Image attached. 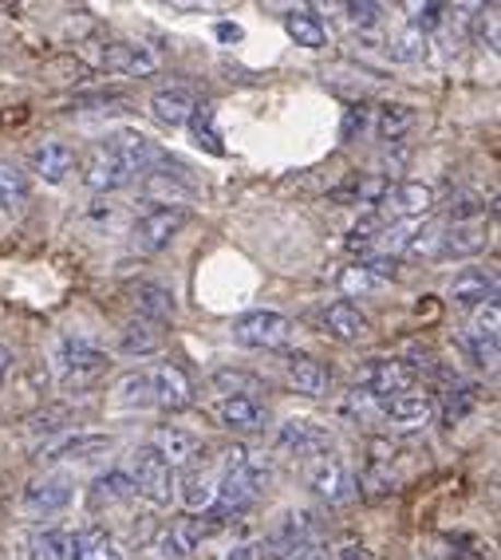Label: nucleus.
Instances as JSON below:
<instances>
[{"label": "nucleus", "instance_id": "1", "mask_svg": "<svg viewBox=\"0 0 501 560\" xmlns=\"http://www.w3.org/2000/svg\"><path fill=\"white\" fill-rule=\"evenodd\" d=\"M233 340L245 343V348H257V351H277L292 340V320L272 308L245 312V316L233 324Z\"/></svg>", "mask_w": 501, "mask_h": 560}, {"label": "nucleus", "instance_id": "2", "mask_svg": "<svg viewBox=\"0 0 501 560\" xmlns=\"http://www.w3.org/2000/svg\"><path fill=\"white\" fill-rule=\"evenodd\" d=\"M131 486H135V498H147L154 510H166L174 501V470L151 451V446H147V451H135Z\"/></svg>", "mask_w": 501, "mask_h": 560}, {"label": "nucleus", "instance_id": "3", "mask_svg": "<svg viewBox=\"0 0 501 560\" xmlns=\"http://www.w3.org/2000/svg\"><path fill=\"white\" fill-rule=\"evenodd\" d=\"M304 478H308L312 493H316L321 501H328V505H343V501L356 498V474H351L348 462L336 458V454L312 458L308 470H304Z\"/></svg>", "mask_w": 501, "mask_h": 560}, {"label": "nucleus", "instance_id": "4", "mask_svg": "<svg viewBox=\"0 0 501 560\" xmlns=\"http://www.w3.org/2000/svg\"><path fill=\"white\" fill-rule=\"evenodd\" d=\"M107 371V355H103L95 343L88 340H63L56 348V375H60L68 387H83V383L100 380Z\"/></svg>", "mask_w": 501, "mask_h": 560}, {"label": "nucleus", "instance_id": "5", "mask_svg": "<svg viewBox=\"0 0 501 560\" xmlns=\"http://www.w3.org/2000/svg\"><path fill=\"white\" fill-rule=\"evenodd\" d=\"M415 380H419V368L407 360H371L368 368L360 371L363 395L368 399H395L403 390H415Z\"/></svg>", "mask_w": 501, "mask_h": 560}, {"label": "nucleus", "instance_id": "6", "mask_svg": "<svg viewBox=\"0 0 501 560\" xmlns=\"http://www.w3.org/2000/svg\"><path fill=\"white\" fill-rule=\"evenodd\" d=\"M142 194L151 201H159V210H182V201L194 198V182L186 174V166L166 159L162 166L142 174Z\"/></svg>", "mask_w": 501, "mask_h": 560}, {"label": "nucleus", "instance_id": "7", "mask_svg": "<svg viewBox=\"0 0 501 560\" xmlns=\"http://www.w3.org/2000/svg\"><path fill=\"white\" fill-rule=\"evenodd\" d=\"M277 451L292 454V458L312 462V458H324V454L336 451V439H331V431L328 427H321V422L292 419L277 431Z\"/></svg>", "mask_w": 501, "mask_h": 560}, {"label": "nucleus", "instance_id": "8", "mask_svg": "<svg viewBox=\"0 0 501 560\" xmlns=\"http://www.w3.org/2000/svg\"><path fill=\"white\" fill-rule=\"evenodd\" d=\"M210 415L218 427L233 434H257L269 427V407L261 399H241V395H218L210 402Z\"/></svg>", "mask_w": 501, "mask_h": 560}, {"label": "nucleus", "instance_id": "9", "mask_svg": "<svg viewBox=\"0 0 501 560\" xmlns=\"http://www.w3.org/2000/svg\"><path fill=\"white\" fill-rule=\"evenodd\" d=\"M131 166L119 159V154L110 151L107 142H100L95 151L83 159V186H88L91 194H110V190H123L127 182H131Z\"/></svg>", "mask_w": 501, "mask_h": 560}, {"label": "nucleus", "instance_id": "10", "mask_svg": "<svg viewBox=\"0 0 501 560\" xmlns=\"http://www.w3.org/2000/svg\"><path fill=\"white\" fill-rule=\"evenodd\" d=\"M186 225H190V210H186V206H182V210H151L147 218L135 221L131 237L142 253H159V249H166Z\"/></svg>", "mask_w": 501, "mask_h": 560}, {"label": "nucleus", "instance_id": "11", "mask_svg": "<svg viewBox=\"0 0 501 560\" xmlns=\"http://www.w3.org/2000/svg\"><path fill=\"white\" fill-rule=\"evenodd\" d=\"M107 147L131 166L135 178H142L147 171H154V166L166 162V151H162L151 135H142V130H115V135L107 139Z\"/></svg>", "mask_w": 501, "mask_h": 560}, {"label": "nucleus", "instance_id": "12", "mask_svg": "<svg viewBox=\"0 0 501 560\" xmlns=\"http://www.w3.org/2000/svg\"><path fill=\"white\" fill-rule=\"evenodd\" d=\"M380 407H383V419L392 422V427H399V431H422L434 419L439 402H434L431 390H403L395 399H383Z\"/></svg>", "mask_w": 501, "mask_h": 560}, {"label": "nucleus", "instance_id": "13", "mask_svg": "<svg viewBox=\"0 0 501 560\" xmlns=\"http://www.w3.org/2000/svg\"><path fill=\"white\" fill-rule=\"evenodd\" d=\"M151 402L162 410H186L194 402V383L190 375L174 363H162V368L151 371Z\"/></svg>", "mask_w": 501, "mask_h": 560}, {"label": "nucleus", "instance_id": "14", "mask_svg": "<svg viewBox=\"0 0 501 560\" xmlns=\"http://www.w3.org/2000/svg\"><path fill=\"white\" fill-rule=\"evenodd\" d=\"M71 501V481L63 474H44V478L24 486V510L32 517H51V513L68 510Z\"/></svg>", "mask_w": 501, "mask_h": 560}, {"label": "nucleus", "instance_id": "15", "mask_svg": "<svg viewBox=\"0 0 501 560\" xmlns=\"http://www.w3.org/2000/svg\"><path fill=\"white\" fill-rule=\"evenodd\" d=\"M380 206H387V210L403 221L427 218V213L434 210V190L427 186V182H392Z\"/></svg>", "mask_w": 501, "mask_h": 560}, {"label": "nucleus", "instance_id": "16", "mask_svg": "<svg viewBox=\"0 0 501 560\" xmlns=\"http://www.w3.org/2000/svg\"><path fill=\"white\" fill-rule=\"evenodd\" d=\"M103 63H107V71H115V75H131V80H151L154 71H159V56H154L147 44H110L107 51H103Z\"/></svg>", "mask_w": 501, "mask_h": 560}, {"label": "nucleus", "instance_id": "17", "mask_svg": "<svg viewBox=\"0 0 501 560\" xmlns=\"http://www.w3.org/2000/svg\"><path fill=\"white\" fill-rule=\"evenodd\" d=\"M151 451L159 454L166 466H190V462H198L201 454V439L190 431H182V427H159V431L151 434Z\"/></svg>", "mask_w": 501, "mask_h": 560}, {"label": "nucleus", "instance_id": "18", "mask_svg": "<svg viewBox=\"0 0 501 560\" xmlns=\"http://www.w3.org/2000/svg\"><path fill=\"white\" fill-rule=\"evenodd\" d=\"M206 521H198V517H182V521H174V525H166L162 529V537H159V557L162 560H186L194 549L201 545V537H206Z\"/></svg>", "mask_w": 501, "mask_h": 560}, {"label": "nucleus", "instance_id": "19", "mask_svg": "<svg viewBox=\"0 0 501 560\" xmlns=\"http://www.w3.org/2000/svg\"><path fill=\"white\" fill-rule=\"evenodd\" d=\"M451 301L462 308H481V304L498 301V277L486 269H466L451 280Z\"/></svg>", "mask_w": 501, "mask_h": 560}, {"label": "nucleus", "instance_id": "20", "mask_svg": "<svg viewBox=\"0 0 501 560\" xmlns=\"http://www.w3.org/2000/svg\"><path fill=\"white\" fill-rule=\"evenodd\" d=\"M289 387L296 395H308V399H324L331 390V371L312 355H289Z\"/></svg>", "mask_w": 501, "mask_h": 560}, {"label": "nucleus", "instance_id": "21", "mask_svg": "<svg viewBox=\"0 0 501 560\" xmlns=\"http://www.w3.org/2000/svg\"><path fill=\"white\" fill-rule=\"evenodd\" d=\"M368 328H371V320L360 312V304L336 301V304H328V312H324V331H328L331 340L356 343L368 336Z\"/></svg>", "mask_w": 501, "mask_h": 560}, {"label": "nucleus", "instance_id": "22", "mask_svg": "<svg viewBox=\"0 0 501 560\" xmlns=\"http://www.w3.org/2000/svg\"><path fill=\"white\" fill-rule=\"evenodd\" d=\"M68 552L71 560H127L119 540L110 537L107 529H100V525H88L75 537H68Z\"/></svg>", "mask_w": 501, "mask_h": 560}, {"label": "nucleus", "instance_id": "23", "mask_svg": "<svg viewBox=\"0 0 501 560\" xmlns=\"http://www.w3.org/2000/svg\"><path fill=\"white\" fill-rule=\"evenodd\" d=\"M71 166H75V151L60 139L40 142V147L32 151V171H36V178L48 182V186H60L71 174Z\"/></svg>", "mask_w": 501, "mask_h": 560}, {"label": "nucleus", "instance_id": "24", "mask_svg": "<svg viewBox=\"0 0 501 560\" xmlns=\"http://www.w3.org/2000/svg\"><path fill=\"white\" fill-rule=\"evenodd\" d=\"M151 110H154V119L166 122V127H186L190 115L198 110V100H194L190 88H162V91H154Z\"/></svg>", "mask_w": 501, "mask_h": 560}, {"label": "nucleus", "instance_id": "25", "mask_svg": "<svg viewBox=\"0 0 501 560\" xmlns=\"http://www.w3.org/2000/svg\"><path fill=\"white\" fill-rule=\"evenodd\" d=\"M486 225L481 221H462V225H451V230H442L439 237V257H474V253L486 249Z\"/></svg>", "mask_w": 501, "mask_h": 560}, {"label": "nucleus", "instance_id": "26", "mask_svg": "<svg viewBox=\"0 0 501 560\" xmlns=\"http://www.w3.org/2000/svg\"><path fill=\"white\" fill-rule=\"evenodd\" d=\"M131 304L139 312V320H151V324H162L174 316V292L154 284V280H139L131 289Z\"/></svg>", "mask_w": 501, "mask_h": 560}, {"label": "nucleus", "instance_id": "27", "mask_svg": "<svg viewBox=\"0 0 501 560\" xmlns=\"http://www.w3.org/2000/svg\"><path fill=\"white\" fill-rule=\"evenodd\" d=\"M135 498V486H131V474L123 470H107L95 478L91 486V505L95 510H107V505H127Z\"/></svg>", "mask_w": 501, "mask_h": 560}, {"label": "nucleus", "instance_id": "28", "mask_svg": "<svg viewBox=\"0 0 501 560\" xmlns=\"http://www.w3.org/2000/svg\"><path fill=\"white\" fill-rule=\"evenodd\" d=\"M32 198L28 171H21L16 162H0V210H24V201Z\"/></svg>", "mask_w": 501, "mask_h": 560}, {"label": "nucleus", "instance_id": "29", "mask_svg": "<svg viewBox=\"0 0 501 560\" xmlns=\"http://www.w3.org/2000/svg\"><path fill=\"white\" fill-rule=\"evenodd\" d=\"M284 32H289L292 40L301 44V48H324L328 44V28H324V21L316 16V12H308V9H292L289 16H284Z\"/></svg>", "mask_w": 501, "mask_h": 560}, {"label": "nucleus", "instance_id": "30", "mask_svg": "<svg viewBox=\"0 0 501 560\" xmlns=\"http://www.w3.org/2000/svg\"><path fill=\"white\" fill-rule=\"evenodd\" d=\"M415 130V110L407 103H383L375 115V135L383 142H403Z\"/></svg>", "mask_w": 501, "mask_h": 560}, {"label": "nucleus", "instance_id": "31", "mask_svg": "<svg viewBox=\"0 0 501 560\" xmlns=\"http://www.w3.org/2000/svg\"><path fill=\"white\" fill-rule=\"evenodd\" d=\"M213 498H218V478L206 470H190L182 478V505L190 513L213 510Z\"/></svg>", "mask_w": 501, "mask_h": 560}, {"label": "nucleus", "instance_id": "32", "mask_svg": "<svg viewBox=\"0 0 501 560\" xmlns=\"http://www.w3.org/2000/svg\"><path fill=\"white\" fill-rule=\"evenodd\" d=\"M312 537H321L316 513L292 510V513H284V521L277 525V533H272V545H296V540H312Z\"/></svg>", "mask_w": 501, "mask_h": 560}, {"label": "nucleus", "instance_id": "33", "mask_svg": "<svg viewBox=\"0 0 501 560\" xmlns=\"http://www.w3.org/2000/svg\"><path fill=\"white\" fill-rule=\"evenodd\" d=\"M115 442L107 439V434H75V439H63L56 442V446H48V454L44 458L60 462V458H91V454H103L110 451Z\"/></svg>", "mask_w": 501, "mask_h": 560}, {"label": "nucleus", "instance_id": "34", "mask_svg": "<svg viewBox=\"0 0 501 560\" xmlns=\"http://www.w3.org/2000/svg\"><path fill=\"white\" fill-rule=\"evenodd\" d=\"M119 348L127 351V355H151V351L162 348V328L151 320H131L123 328Z\"/></svg>", "mask_w": 501, "mask_h": 560}, {"label": "nucleus", "instance_id": "35", "mask_svg": "<svg viewBox=\"0 0 501 560\" xmlns=\"http://www.w3.org/2000/svg\"><path fill=\"white\" fill-rule=\"evenodd\" d=\"M213 387H218L221 395H241V399H261L265 383H261V375H249V371H233V368H225V371H218V375H213Z\"/></svg>", "mask_w": 501, "mask_h": 560}, {"label": "nucleus", "instance_id": "36", "mask_svg": "<svg viewBox=\"0 0 501 560\" xmlns=\"http://www.w3.org/2000/svg\"><path fill=\"white\" fill-rule=\"evenodd\" d=\"M115 402L119 407H151V371H131L115 383Z\"/></svg>", "mask_w": 501, "mask_h": 560}, {"label": "nucleus", "instance_id": "37", "mask_svg": "<svg viewBox=\"0 0 501 560\" xmlns=\"http://www.w3.org/2000/svg\"><path fill=\"white\" fill-rule=\"evenodd\" d=\"M340 289H343V296H368V292L387 289V280L360 260V265H348V269L340 272Z\"/></svg>", "mask_w": 501, "mask_h": 560}, {"label": "nucleus", "instance_id": "38", "mask_svg": "<svg viewBox=\"0 0 501 560\" xmlns=\"http://www.w3.org/2000/svg\"><path fill=\"white\" fill-rule=\"evenodd\" d=\"M190 139L198 142V147H201L206 154H225L218 127H213V110H210V107H198V110L190 115Z\"/></svg>", "mask_w": 501, "mask_h": 560}, {"label": "nucleus", "instance_id": "39", "mask_svg": "<svg viewBox=\"0 0 501 560\" xmlns=\"http://www.w3.org/2000/svg\"><path fill=\"white\" fill-rule=\"evenodd\" d=\"M265 560H328V549H324L321 537H312V540H296V545H272L265 552Z\"/></svg>", "mask_w": 501, "mask_h": 560}, {"label": "nucleus", "instance_id": "40", "mask_svg": "<svg viewBox=\"0 0 501 560\" xmlns=\"http://www.w3.org/2000/svg\"><path fill=\"white\" fill-rule=\"evenodd\" d=\"M439 237H442L439 225H419V230L407 237L403 253H407L411 260H434V257H439Z\"/></svg>", "mask_w": 501, "mask_h": 560}, {"label": "nucleus", "instance_id": "41", "mask_svg": "<svg viewBox=\"0 0 501 560\" xmlns=\"http://www.w3.org/2000/svg\"><path fill=\"white\" fill-rule=\"evenodd\" d=\"M32 557L36 560H71L68 533H60V529L36 533V537H32Z\"/></svg>", "mask_w": 501, "mask_h": 560}, {"label": "nucleus", "instance_id": "42", "mask_svg": "<svg viewBox=\"0 0 501 560\" xmlns=\"http://www.w3.org/2000/svg\"><path fill=\"white\" fill-rule=\"evenodd\" d=\"M343 16H348L351 28L368 32L383 21V4H375V0H351V4H343Z\"/></svg>", "mask_w": 501, "mask_h": 560}, {"label": "nucleus", "instance_id": "43", "mask_svg": "<svg viewBox=\"0 0 501 560\" xmlns=\"http://www.w3.org/2000/svg\"><path fill=\"white\" fill-rule=\"evenodd\" d=\"M462 348L474 363L481 368H498V340H486V336H474V331H462Z\"/></svg>", "mask_w": 501, "mask_h": 560}, {"label": "nucleus", "instance_id": "44", "mask_svg": "<svg viewBox=\"0 0 501 560\" xmlns=\"http://www.w3.org/2000/svg\"><path fill=\"white\" fill-rule=\"evenodd\" d=\"M392 56H395V60H403V63L422 60V56H427V36H422V32H415V28H407L403 36H395V40H392Z\"/></svg>", "mask_w": 501, "mask_h": 560}, {"label": "nucleus", "instance_id": "45", "mask_svg": "<svg viewBox=\"0 0 501 560\" xmlns=\"http://www.w3.org/2000/svg\"><path fill=\"white\" fill-rule=\"evenodd\" d=\"M481 213H486V201H481L474 190H462L451 198V221L454 225H462V221H481Z\"/></svg>", "mask_w": 501, "mask_h": 560}, {"label": "nucleus", "instance_id": "46", "mask_svg": "<svg viewBox=\"0 0 501 560\" xmlns=\"http://www.w3.org/2000/svg\"><path fill=\"white\" fill-rule=\"evenodd\" d=\"M466 331H474V336H486V340H498V331H501V308H498V301L481 304V308L474 312V320H470V328H466Z\"/></svg>", "mask_w": 501, "mask_h": 560}, {"label": "nucleus", "instance_id": "47", "mask_svg": "<svg viewBox=\"0 0 501 560\" xmlns=\"http://www.w3.org/2000/svg\"><path fill=\"white\" fill-rule=\"evenodd\" d=\"M442 21H446V4H415L411 9V28L422 32V36L439 28Z\"/></svg>", "mask_w": 501, "mask_h": 560}, {"label": "nucleus", "instance_id": "48", "mask_svg": "<svg viewBox=\"0 0 501 560\" xmlns=\"http://www.w3.org/2000/svg\"><path fill=\"white\" fill-rule=\"evenodd\" d=\"M363 130H368V107H348V115H343V127H340V139L356 142Z\"/></svg>", "mask_w": 501, "mask_h": 560}, {"label": "nucleus", "instance_id": "49", "mask_svg": "<svg viewBox=\"0 0 501 560\" xmlns=\"http://www.w3.org/2000/svg\"><path fill=\"white\" fill-rule=\"evenodd\" d=\"M218 36L225 44H233V40H241V28H237V24H218Z\"/></svg>", "mask_w": 501, "mask_h": 560}, {"label": "nucleus", "instance_id": "50", "mask_svg": "<svg viewBox=\"0 0 501 560\" xmlns=\"http://www.w3.org/2000/svg\"><path fill=\"white\" fill-rule=\"evenodd\" d=\"M336 560H371V552L368 549H356V545H351V549H343Z\"/></svg>", "mask_w": 501, "mask_h": 560}, {"label": "nucleus", "instance_id": "51", "mask_svg": "<svg viewBox=\"0 0 501 560\" xmlns=\"http://www.w3.org/2000/svg\"><path fill=\"white\" fill-rule=\"evenodd\" d=\"M9 368H12V351L0 343V383H4V375H9Z\"/></svg>", "mask_w": 501, "mask_h": 560}]
</instances>
